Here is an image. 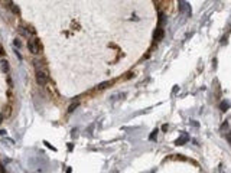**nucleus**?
Returning <instances> with one entry per match:
<instances>
[{"instance_id":"obj_9","label":"nucleus","mask_w":231,"mask_h":173,"mask_svg":"<svg viewBox=\"0 0 231 173\" xmlns=\"http://www.w3.org/2000/svg\"><path fill=\"white\" fill-rule=\"evenodd\" d=\"M1 121H3V116L0 114V123H1Z\"/></svg>"},{"instance_id":"obj_6","label":"nucleus","mask_w":231,"mask_h":173,"mask_svg":"<svg viewBox=\"0 0 231 173\" xmlns=\"http://www.w3.org/2000/svg\"><path fill=\"white\" fill-rule=\"evenodd\" d=\"M19 32H20V33L23 35V36H28V33H29V32H28V30H26L25 28H22V26H20V29H19Z\"/></svg>"},{"instance_id":"obj_7","label":"nucleus","mask_w":231,"mask_h":173,"mask_svg":"<svg viewBox=\"0 0 231 173\" xmlns=\"http://www.w3.org/2000/svg\"><path fill=\"white\" fill-rule=\"evenodd\" d=\"M78 107V103H74L72 105H70V108H68V111L71 113V111H74V108H77Z\"/></svg>"},{"instance_id":"obj_3","label":"nucleus","mask_w":231,"mask_h":173,"mask_svg":"<svg viewBox=\"0 0 231 173\" xmlns=\"http://www.w3.org/2000/svg\"><path fill=\"white\" fill-rule=\"evenodd\" d=\"M163 36H165L163 29H162V28H158V29H156V32H155V35H153V40L159 42V40H162V39H163Z\"/></svg>"},{"instance_id":"obj_1","label":"nucleus","mask_w":231,"mask_h":173,"mask_svg":"<svg viewBox=\"0 0 231 173\" xmlns=\"http://www.w3.org/2000/svg\"><path fill=\"white\" fill-rule=\"evenodd\" d=\"M28 49H29V52H32V53H41L42 52V43H41V40L39 39H36V38H33V39H31L29 42H28Z\"/></svg>"},{"instance_id":"obj_8","label":"nucleus","mask_w":231,"mask_h":173,"mask_svg":"<svg viewBox=\"0 0 231 173\" xmlns=\"http://www.w3.org/2000/svg\"><path fill=\"white\" fill-rule=\"evenodd\" d=\"M110 84H111V82H103V84H100V85H98V89H103V88H106V86L110 85Z\"/></svg>"},{"instance_id":"obj_4","label":"nucleus","mask_w":231,"mask_h":173,"mask_svg":"<svg viewBox=\"0 0 231 173\" xmlns=\"http://www.w3.org/2000/svg\"><path fill=\"white\" fill-rule=\"evenodd\" d=\"M0 69H1L3 72H9V62H7L6 59L0 61Z\"/></svg>"},{"instance_id":"obj_2","label":"nucleus","mask_w":231,"mask_h":173,"mask_svg":"<svg viewBox=\"0 0 231 173\" xmlns=\"http://www.w3.org/2000/svg\"><path fill=\"white\" fill-rule=\"evenodd\" d=\"M46 81H48V75L43 71H38L36 72V82L39 85H46Z\"/></svg>"},{"instance_id":"obj_5","label":"nucleus","mask_w":231,"mask_h":173,"mask_svg":"<svg viewBox=\"0 0 231 173\" xmlns=\"http://www.w3.org/2000/svg\"><path fill=\"white\" fill-rule=\"evenodd\" d=\"M10 9H12V10H13L16 15H19V7L16 6V4H15V3H10Z\"/></svg>"}]
</instances>
